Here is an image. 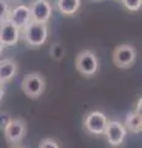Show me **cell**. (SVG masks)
Returning a JSON list of instances; mask_svg holds the SVG:
<instances>
[{
	"instance_id": "obj_1",
	"label": "cell",
	"mask_w": 142,
	"mask_h": 148,
	"mask_svg": "<svg viewBox=\"0 0 142 148\" xmlns=\"http://www.w3.org/2000/svg\"><path fill=\"white\" fill-rule=\"evenodd\" d=\"M20 38L32 48L41 47L46 43L48 38V26L47 24L30 21L24 29L20 31Z\"/></svg>"
},
{
	"instance_id": "obj_2",
	"label": "cell",
	"mask_w": 142,
	"mask_h": 148,
	"mask_svg": "<svg viewBox=\"0 0 142 148\" xmlns=\"http://www.w3.org/2000/svg\"><path fill=\"white\" fill-rule=\"evenodd\" d=\"M46 89V79L43 74L40 72H31L27 73L22 78L21 82V90L24 94L30 99H38L45 92Z\"/></svg>"
},
{
	"instance_id": "obj_3",
	"label": "cell",
	"mask_w": 142,
	"mask_h": 148,
	"mask_svg": "<svg viewBox=\"0 0 142 148\" xmlns=\"http://www.w3.org/2000/svg\"><path fill=\"white\" fill-rule=\"evenodd\" d=\"M75 69L83 77H94L99 69V59L94 51L83 49L75 57Z\"/></svg>"
},
{
	"instance_id": "obj_4",
	"label": "cell",
	"mask_w": 142,
	"mask_h": 148,
	"mask_svg": "<svg viewBox=\"0 0 142 148\" xmlns=\"http://www.w3.org/2000/svg\"><path fill=\"white\" fill-rule=\"evenodd\" d=\"M136 48L130 43H121L115 47L113 52V63L120 69H127L136 62Z\"/></svg>"
},
{
	"instance_id": "obj_5",
	"label": "cell",
	"mask_w": 142,
	"mask_h": 148,
	"mask_svg": "<svg viewBox=\"0 0 142 148\" xmlns=\"http://www.w3.org/2000/svg\"><path fill=\"white\" fill-rule=\"evenodd\" d=\"M108 121L109 120L106 117V115L102 112V111H90L84 117L83 128L88 133H90V135L102 136L105 132Z\"/></svg>"
},
{
	"instance_id": "obj_6",
	"label": "cell",
	"mask_w": 142,
	"mask_h": 148,
	"mask_svg": "<svg viewBox=\"0 0 142 148\" xmlns=\"http://www.w3.org/2000/svg\"><path fill=\"white\" fill-rule=\"evenodd\" d=\"M27 132V123L24 119H11L8 126L4 128V136L6 142L15 145L24 140Z\"/></svg>"
},
{
	"instance_id": "obj_7",
	"label": "cell",
	"mask_w": 142,
	"mask_h": 148,
	"mask_svg": "<svg viewBox=\"0 0 142 148\" xmlns=\"http://www.w3.org/2000/svg\"><path fill=\"white\" fill-rule=\"evenodd\" d=\"M31 21L47 24L52 16V5L48 0H35L30 6Z\"/></svg>"
},
{
	"instance_id": "obj_8",
	"label": "cell",
	"mask_w": 142,
	"mask_h": 148,
	"mask_svg": "<svg viewBox=\"0 0 142 148\" xmlns=\"http://www.w3.org/2000/svg\"><path fill=\"white\" fill-rule=\"evenodd\" d=\"M126 133H127L126 128L123 126V123H121L120 121H108L104 136L106 137V141L110 145L116 147L120 146L125 141Z\"/></svg>"
},
{
	"instance_id": "obj_9",
	"label": "cell",
	"mask_w": 142,
	"mask_h": 148,
	"mask_svg": "<svg viewBox=\"0 0 142 148\" xmlns=\"http://www.w3.org/2000/svg\"><path fill=\"white\" fill-rule=\"evenodd\" d=\"M20 40V30L11 21L0 22V42L4 47H12Z\"/></svg>"
},
{
	"instance_id": "obj_10",
	"label": "cell",
	"mask_w": 142,
	"mask_h": 148,
	"mask_svg": "<svg viewBox=\"0 0 142 148\" xmlns=\"http://www.w3.org/2000/svg\"><path fill=\"white\" fill-rule=\"evenodd\" d=\"M9 21H11L20 31L31 21V12H30V6L29 5H17L15 8L10 9L9 12Z\"/></svg>"
},
{
	"instance_id": "obj_11",
	"label": "cell",
	"mask_w": 142,
	"mask_h": 148,
	"mask_svg": "<svg viewBox=\"0 0 142 148\" xmlns=\"http://www.w3.org/2000/svg\"><path fill=\"white\" fill-rule=\"evenodd\" d=\"M19 66L14 59H1L0 61V84H6L16 75Z\"/></svg>"
},
{
	"instance_id": "obj_12",
	"label": "cell",
	"mask_w": 142,
	"mask_h": 148,
	"mask_svg": "<svg viewBox=\"0 0 142 148\" xmlns=\"http://www.w3.org/2000/svg\"><path fill=\"white\" fill-rule=\"evenodd\" d=\"M125 128L126 131H130L132 133H140L142 131V116L141 112L137 111H130L125 120Z\"/></svg>"
},
{
	"instance_id": "obj_13",
	"label": "cell",
	"mask_w": 142,
	"mask_h": 148,
	"mask_svg": "<svg viewBox=\"0 0 142 148\" xmlns=\"http://www.w3.org/2000/svg\"><path fill=\"white\" fill-rule=\"evenodd\" d=\"M82 0H57L58 11L64 16H72L79 10Z\"/></svg>"
},
{
	"instance_id": "obj_14",
	"label": "cell",
	"mask_w": 142,
	"mask_h": 148,
	"mask_svg": "<svg viewBox=\"0 0 142 148\" xmlns=\"http://www.w3.org/2000/svg\"><path fill=\"white\" fill-rule=\"evenodd\" d=\"M49 56H51V58L54 59V61H62L63 58H64L66 56V47L64 45L59 43V42H56L51 46V48H49Z\"/></svg>"
},
{
	"instance_id": "obj_15",
	"label": "cell",
	"mask_w": 142,
	"mask_h": 148,
	"mask_svg": "<svg viewBox=\"0 0 142 148\" xmlns=\"http://www.w3.org/2000/svg\"><path fill=\"white\" fill-rule=\"evenodd\" d=\"M120 1L123 5V8L131 12L139 11L142 6V0H120Z\"/></svg>"
},
{
	"instance_id": "obj_16",
	"label": "cell",
	"mask_w": 142,
	"mask_h": 148,
	"mask_svg": "<svg viewBox=\"0 0 142 148\" xmlns=\"http://www.w3.org/2000/svg\"><path fill=\"white\" fill-rule=\"evenodd\" d=\"M9 12H10V6H9L8 1L0 0V22L8 20Z\"/></svg>"
},
{
	"instance_id": "obj_17",
	"label": "cell",
	"mask_w": 142,
	"mask_h": 148,
	"mask_svg": "<svg viewBox=\"0 0 142 148\" xmlns=\"http://www.w3.org/2000/svg\"><path fill=\"white\" fill-rule=\"evenodd\" d=\"M38 148H59V145L56 140H53L51 137H47V138L41 140Z\"/></svg>"
},
{
	"instance_id": "obj_18",
	"label": "cell",
	"mask_w": 142,
	"mask_h": 148,
	"mask_svg": "<svg viewBox=\"0 0 142 148\" xmlns=\"http://www.w3.org/2000/svg\"><path fill=\"white\" fill-rule=\"evenodd\" d=\"M10 121H11V116L8 112H0V130L4 131V128L8 126Z\"/></svg>"
},
{
	"instance_id": "obj_19",
	"label": "cell",
	"mask_w": 142,
	"mask_h": 148,
	"mask_svg": "<svg viewBox=\"0 0 142 148\" xmlns=\"http://www.w3.org/2000/svg\"><path fill=\"white\" fill-rule=\"evenodd\" d=\"M141 103H142V99L140 98L137 100V105H136V109H135V111H137V112H141Z\"/></svg>"
},
{
	"instance_id": "obj_20",
	"label": "cell",
	"mask_w": 142,
	"mask_h": 148,
	"mask_svg": "<svg viewBox=\"0 0 142 148\" xmlns=\"http://www.w3.org/2000/svg\"><path fill=\"white\" fill-rule=\"evenodd\" d=\"M4 94H5V89H4L3 84H0V101H1V99L4 98Z\"/></svg>"
},
{
	"instance_id": "obj_21",
	"label": "cell",
	"mask_w": 142,
	"mask_h": 148,
	"mask_svg": "<svg viewBox=\"0 0 142 148\" xmlns=\"http://www.w3.org/2000/svg\"><path fill=\"white\" fill-rule=\"evenodd\" d=\"M3 49H4V46L1 45V42H0V56H1V53H3Z\"/></svg>"
},
{
	"instance_id": "obj_22",
	"label": "cell",
	"mask_w": 142,
	"mask_h": 148,
	"mask_svg": "<svg viewBox=\"0 0 142 148\" xmlns=\"http://www.w3.org/2000/svg\"><path fill=\"white\" fill-rule=\"evenodd\" d=\"M90 1H100V0H90Z\"/></svg>"
},
{
	"instance_id": "obj_23",
	"label": "cell",
	"mask_w": 142,
	"mask_h": 148,
	"mask_svg": "<svg viewBox=\"0 0 142 148\" xmlns=\"http://www.w3.org/2000/svg\"><path fill=\"white\" fill-rule=\"evenodd\" d=\"M12 148H24V147H12Z\"/></svg>"
}]
</instances>
